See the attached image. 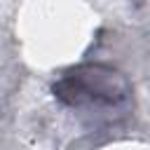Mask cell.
<instances>
[{"label": "cell", "instance_id": "obj_1", "mask_svg": "<svg viewBox=\"0 0 150 150\" xmlns=\"http://www.w3.org/2000/svg\"><path fill=\"white\" fill-rule=\"evenodd\" d=\"M52 94L70 108H117L129 101V80L103 63H82L66 70L54 84Z\"/></svg>", "mask_w": 150, "mask_h": 150}]
</instances>
